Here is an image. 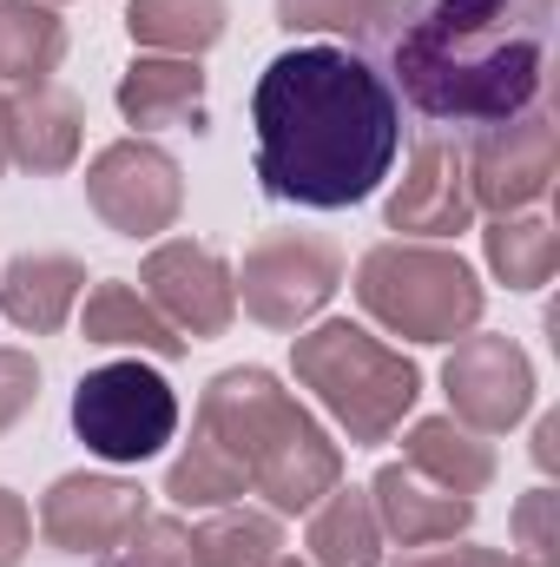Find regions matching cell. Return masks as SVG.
I'll use <instances>...</instances> for the list:
<instances>
[{
	"label": "cell",
	"instance_id": "cell-28",
	"mask_svg": "<svg viewBox=\"0 0 560 567\" xmlns=\"http://www.w3.org/2000/svg\"><path fill=\"white\" fill-rule=\"evenodd\" d=\"M40 396V363L27 350H0V435L20 423Z\"/></svg>",
	"mask_w": 560,
	"mask_h": 567
},
{
	"label": "cell",
	"instance_id": "cell-20",
	"mask_svg": "<svg viewBox=\"0 0 560 567\" xmlns=\"http://www.w3.org/2000/svg\"><path fill=\"white\" fill-rule=\"evenodd\" d=\"M231 27V0H126V33L145 53L198 60Z\"/></svg>",
	"mask_w": 560,
	"mask_h": 567
},
{
	"label": "cell",
	"instance_id": "cell-34",
	"mask_svg": "<svg viewBox=\"0 0 560 567\" xmlns=\"http://www.w3.org/2000/svg\"><path fill=\"white\" fill-rule=\"evenodd\" d=\"M548 7H554V0H548Z\"/></svg>",
	"mask_w": 560,
	"mask_h": 567
},
{
	"label": "cell",
	"instance_id": "cell-23",
	"mask_svg": "<svg viewBox=\"0 0 560 567\" xmlns=\"http://www.w3.org/2000/svg\"><path fill=\"white\" fill-rule=\"evenodd\" d=\"M560 265V231L548 218H528V212H508L488 225V271L508 284V290H541Z\"/></svg>",
	"mask_w": 560,
	"mask_h": 567
},
{
	"label": "cell",
	"instance_id": "cell-26",
	"mask_svg": "<svg viewBox=\"0 0 560 567\" xmlns=\"http://www.w3.org/2000/svg\"><path fill=\"white\" fill-rule=\"evenodd\" d=\"M120 567H198L191 528H185L178 515H145V528L133 535V548H126Z\"/></svg>",
	"mask_w": 560,
	"mask_h": 567
},
{
	"label": "cell",
	"instance_id": "cell-9",
	"mask_svg": "<svg viewBox=\"0 0 560 567\" xmlns=\"http://www.w3.org/2000/svg\"><path fill=\"white\" fill-rule=\"evenodd\" d=\"M145 488L120 475H60L40 495V535L60 555H80L93 567H120L133 535L145 528Z\"/></svg>",
	"mask_w": 560,
	"mask_h": 567
},
{
	"label": "cell",
	"instance_id": "cell-17",
	"mask_svg": "<svg viewBox=\"0 0 560 567\" xmlns=\"http://www.w3.org/2000/svg\"><path fill=\"white\" fill-rule=\"evenodd\" d=\"M120 113L126 126L158 133V126H198L205 120V73L198 60H178V53H139L126 73H120Z\"/></svg>",
	"mask_w": 560,
	"mask_h": 567
},
{
	"label": "cell",
	"instance_id": "cell-22",
	"mask_svg": "<svg viewBox=\"0 0 560 567\" xmlns=\"http://www.w3.org/2000/svg\"><path fill=\"white\" fill-rule=\"evenodd\" d=\"M310 561L317 567H383V522L370 488H330L310 515Z\"/></svg>",
	"mask_w": 560,
	"mask_h": 567
},
{
	"label": "cell",
	"instance_id": "cell-5",
	"mask_svg": "<svg viewBox=\"0 0 560 567\" xmlns=\"http://www.w3.org/2000/svg\"><path fill=\"white\" fill-rule=\"evenodd\" d=\"M356 303L383 330H396L409 343H455V337H468L481 323L488 290L475 284V271L455 251L390 238V245L363 251V265H356Z\"/></svg>",
	"mask_w": 560,
	"mask_h": 567
},
{
	"label": "cell",
	"instance_id": "cell-16",
	"mask_svg": "<svg viewBox=\"0 0 560 567\" xmlns=\"http://www.w3.org/2000/svg\"><path fill=\"white\" fill-rule=\"evenodd\" d=\"M86 290V265L66 251H27L0 271V317L20 323L27 337H53Z\"/></svg>",
	"mask_w": 560,
	"mask_h": 567
},
{
	"label": "cell",
	"instance_id": "cell-18",
	"mask_svg": "<svg viewBox=\"0 0 560 567\" xmlns=\"http://www.w3.org/2000/svg\"><path fill=\"white\" fill-rule=\"evenodd\" d=\"M80 330L86 343H106V350H139V357H185V337L145 303V290L133 284H93L86 290V310H80Z\"/></svg>",
	"mask_w": 560,
	"mask_h": 567
},
{
	"label": "cell",
	"instance_id": "cell-19",
	"mask_svg": "<svg viewBox=\"0 0 560 567\" xmlns=\"http://www.w3.org/2000/svg\"><path fill=\"white\" fill-rule=\"evenodd\" d=\"M403 462L422 468L428 482H442L448 495H468V502L495 482V449H488L475 429H462L455 416H422V423L403 435Z\"/></svg>",
	"mask_w": 560,
	"mask_h": 567
},
{
	"label": "cell",
	"instance_id": "cell-24",
	"mask_svg": "<svg viewBox=\"0 0 560 567\" xmlns=\"http://www.w3.org/2000/svg\"><path fill=\"white\" fill-rule=\"evenodd\" d=\"M198 567H271L283 555V528L265 508H225L205 528H191Z\"/></svg>",
	"mask_w": 560,
	"mask_h": 567
},
{
	"label": "cell",
	"instance_id": "cell-14",
	"mask_svg": "<svg viewBox=\"0 0 560 567\" xmlns=\"http://www.w3.org/2000/svg\"><path fill=\"white\" fill-rule=\"evenodd\" d=\"M370 508H376V522H383V542H396V548L455 542V535H468V522H475V502H468V495H448L442 482H428L409 462L376 468Z\"/></svg>",
	"mask_w": 560,
	"mask_h": 567
},
{
	"label": "cell",
	"instance_id": "cell-7",
	"mask_svg": "<svg viewBox=\"0 0 560 567\" xmlns=\"http://www.w3.org/2000/svg\"><path fill=\"white\" fill-rule=\"evenodd\" d=\"M343 284V251L317 231H265L245 251L238 303L265 330H303Z\"/></svg>",
	"mask_w": 560,
	"mask_h": 567
},
{
	"label": "cell",
	"instance_id": "cell-31",
	"mask_svg": "<svg viewBox=\"0 0 560 567\" xmlns=\"http://www.w3.org/2000/svg\"><path fill=\"white\" fill-rule=\"evenodd\" d=\"M535 462L541 468H560V416H541V429H535Z\"/></svg>",
	"mask_w": 560,
	"mask_h": 567
},
{
	"label": "cell",
	"instance_id": "cell-32",
	"mask_svg": "<svg viewBox=\"0 0 560 567\" xmlns=\"http://www.w3.org/2000/svg\"><path fill=\"white\" fill-rule=\"evenodd\" d=\"M13 165V120H7V93H0V172Z\"/></svg>",
	"mask_w": 560,
	"mask_h": 567
},
{
	"label": "cell",
	"instance_id": "cell-15",
	"mask_svg": "<svg viewBox=\"0 0 560 567\" xmlns=\"http://www.w3.org/2000/svg\"><path fill=\"white\" fill-rule=\"evenodd\" d=\"M7 120H13V165H27L33 178H60L73 158H80V126H86V106L80 93L66 86H20L7 100Z\"/></svg>",
	"mask_w": 560,
	"mask_h": 567
},
{
	"label": "cell",
	"instance_id": "cell-30",
	"mask_svg": "<svg viewBox=\"0 0 560 567\" xmlns=\"http://www.w3.org/2000/svg\"><path fill=\"white\" fill-rule=\"evenodd\" d=\"M396 567H528L521 555H501V548H416Z\"/></svg>",
	"mask_w": 560,
	"mask_h": 567
},
{
	"label": "cell",
	"instance_id": "cell-4",
	"mask_svg": "<svg viewBox=\"0 0 560 567\" xmlns=\"http://www.w3.org/2000/svg\"><path fill=\"white\" fill-rule=\"evenodd\" d=\"M290 370L336 416L350 442H390L422 396L416 363L350 317H330V323L290 337Z\"/></svg>",
	"mask_w": 560,
	"mask_h": 567
},
{
	"label": "cell",
	"instance_id": "cell-33",
	"mask_svg": "<svg viewBox=\"0 0 560 567\" xmlns=\"http://www.w3.org/2000/svg\"><path fill=\"white\" fill-rule=\"evenodd\" d=\"M271 567H303V561H297V555H278V561H271Z\"/></svg>",
	"mask_w": 560,
	"mask_h": 567
},
{
	"label": "cell",
	"instance_id": "cell-12",
	"mask_svg": "<svg viewBox=\"0 0 560 567\" xmlns=\"http://www.w3.org/2000/svg\"><path fill=\"white\" fill-rule=\"evenodd\" d=\"M139 290L185 343L225 337L231 317H238V278H231V265L211 245H191V238L158 245L139 265Z\"/></svg>",
	"mask_w": 560,
	"mask_h": 567
},
{
	"label": "cell",
	"instance_id": "cell-6",
	"mask_svg": "<svg viewBox=\"0 0 560 567\" xmlns=\"http://www.w3.org/2000/svg\"><path fill=\"white\" fill-rule=\"evenodd\" d=\"M73 429L100 462H152L178 435V396L158 370L133 363H100L73 390Z\"/></svg>",
	"mask_w": 560,
	"mask_h": 567
},
{
	"label": "cell",
	"instance_id": "cell-1",
	"mask_svg": "<svg viewBox=\"0 0 560 567\" xmlns=\"http://www.w3.org/2000/svg\"><path fill=\"white\" fill-rule=\"evenodd\" d=\"M548 0H370L350 40L428 126H501L548 93Z\"/></svg>",
	"mask_w": 560,
	"mask_h": 567
},
{
	"label": "cell",
	"instance_id": "cell-27",
	"mask_svg": "<svg viewBox=\"0 0 560 567\" xmlns=\"http://www.w3.org/2000/svg\"><path fill=\"white\" fill-rule=\"evenodd\" d=\"M370 13V0H278L283 33H350Z\"/></svg>",
	"mask_w": 560,
	"mask_h": 567
},
{
	"label": "cell",
	"instance_id": "cell-13",
	"mask_svg": "<svg viewBox=\"0 0 560 567\" xmlns=\"http://www.w3.org/2000/svg\"><path fill=\"white\" fill-rule=\"evenodd\" d=\"M475 218L468 165L455 140H422L403 165V185L390 192V231L403 238H462Z\"/></svg>",
	"mask_w": 560,
	"mask_h": 567
},
{
	"label": "cell",
	"instance_id": "cell-8",
	"mask_svg": "<svg viewBox=\"0 0 560 567\" xmlns=\"http://www.w3.org/2000/svg\"><path fill=\"white\" fill-rule=\"evenodd\" d=\"M86 205L120 238H158L185 212V172H178V158L165 145L113 140L86 165Z\"/></svg>",
	"mask_w": 560,
	"mask_h": 567
},
{
	"label": "cell",
	"instance_id": "cell-11",
	"mask_svg": "<svg viewBox=\"0 0 560 567\" xmlns=\"http://www.w3.org/2000/svg\"><path fill=\"white\" fill-rule=\"evenodd\" d=\"M448 416L475 435H501L535 410V363L515 337H462L442 363Z\"/></svg>",
	"mask_w": 560,
	"mask_h": 567
},
{
	"label": "cell",
	"instance_id": "cell-10",
	"mask_svg": "<svg viewBox=\"0 0 560 567\" xmlns=\"http://www.w3.org/2000/svg\"><path fill=\"white\" fill-rule=\"evenodd\" d=\"M468 165V198L475 212H528L548 185H554V165H560V133H554V113L548 106H528L501 126H481L475 145L462 152Z\"/></svg>",
	"mask_w": 560,
	"mask_h": 567
},
{
	"label": "cell",
	"instance_id": "cell-25",
	"mask_svg": "<svg viewBox=\"0 0 560 567\" xmlns=\"http://www.w3.org/2000/svg\"><path fill=\"white\" fill-rule=\"evenodd\" d=\"M515 542L528 548V567H560V495L528 488L515 502Z\"/></svg>",
	"mask_w": 560,
	"mask_h": 567
},
{
	"label": "cell",
	"instance_id": "cell-3",
	"mask_svg": "<svg viewBox=\"0 0 560 567\" xmlns=\"http://www.w3.org/2000/svg\"><path fill=\"white\" fill-rule=\"evenodd\" d=\"M336 482H343V449L323 435V423L271 370L238 363L205 383L191 442L172 462L165 495L178 508H225L238 495H265L271 515H303Z\"/></svg>",
	"mask_w": 560,
	"mask_h": 567
},
{
	"label": "cell",
	"instance_id": "cell-2",
	"mask_svg": "<svg viewBox=\"0 0 560 567\" xmlns=\"http://www.w3.org/2000/svg\"><path fill=\"white\" fill-rule=\"evenodd\" d=\"M251 126H258L265 198L303 205V212L363 205L403 152L396 93L350 47L278 53L251 86Z\"/></svg>",
	"mask_w": 560,
	"mask_h": 567
},
{
	"label": "cell",
	"instance_id": "cell-29",
	"mask_svg": "<svg viewBox=\"0 0 560 567\" xmlns=\"http://www.w3.org/2000/svg\"><path fill=\"white\" fill-rule=\"evenodd\" d=\"M33 548V515L13 488H0V567H20Z\"/></svg>",
	"mask_w": 560,
	"mask_h": 567
},
{
	"label": "cell",
	"instance_id": "cell-21",
	"mask_svg": "<svg viewBox=\"0 0 560 567\" xmlns=\"http://www.w3.org/2000/svg\"><path fill=\"white\" fill-rule=\"evenodd\" d=\"M66 60V20L46 0H0V80L46 86Z\"/></svg>",
	"mask_w": 560,
	"mask_h": 567
}]
</instances>
